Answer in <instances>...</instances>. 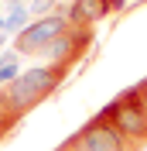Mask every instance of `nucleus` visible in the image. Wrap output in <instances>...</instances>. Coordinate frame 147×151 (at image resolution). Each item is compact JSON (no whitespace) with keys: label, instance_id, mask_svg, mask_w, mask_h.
<instances>
[{"label":"nucleus","instance_id":"4","mask_svg":"<svg viewBox=\"0 0 147 151\" xmlns=\"http://www.w3.org/2000/svg\"><path fill=\"white\" fill-rule=\"evenodd\" d=\"M69 28V17H65V7L58 10V14H48V17H38L31 21L28 28L21 31L17 38H14V52L17 55H45L48 45L55 41L62 31Z\"/></svg>","mask_w":147,"mask_h":151},{"label":"nucleus","instance_id":"15","mask_svg":"<svg viewBox=\"0 0 147 151\" xmlns=\"http://www.w3.org/2000/svg\"><path fill=\"white\" fill-rule=\"evenodd\" d=\"M7 4H10V7H17V4H21V0H7Z\"/></svg>","mask_w":147,"mask_h":151},{"label":"nucleus","instance_id":"14","mask_svg":"<svg viewBox=\"0 0 147 151\" xmlns=\"http://www.w3.org/2000/svg\"><path fill=\"white\" fill-rule=\"evenodd\" d=\"M4 35H7V31H4ZM4 35H0V48H4V41H7V38H4Z\"/></svg>","mask_w":147,"mask_h":151},{"label":"nucleus","instance_id":"11","mask_svg":"<svg viewBox=\"0 0 147 151\" xmlns=\"http://www.w3.org/2000/svg\"><path fill=\"white\" fill-rule=\"evenodd\" d=\"M133 93H137V100H140V106H144V113H147V79H140V83L133 86Z\"/></svg>","mask_w":147,"mask_h":151},{"label":"nucleus","instance_id":"7","mask_svg":"<svg viewBox=\"0 0 147 151\" xmlns=\"http://www.w3.org/2000/svg\"><path fill=\"white\" fill-rule=\"evenodd\" d=\"M17 62H21V55L14 52V48H10V52H0V86H10L21 76Z\"/></svg>","mask_w":147,"mask_h":151},{"label":"nucleus","instance_id":"16","mask_svg":"<svg viewBox=\"0 0 147 151\" xmlns=\"http://www.w3.org/2000/svg\"><path fill=\"white\" fill-rule=\"evenodd\" d=\"M0 35H4V17H0Z\"/></svg>","mask_w":147,"mask_h":151},{"label":"nucleus","instance_id":"12","mask_svg":"<svg viewBox=\"0 0 147 151\" xmlns=\"http://www.w3.org/2000/svg\"><path fill=\"white\" fill-rule=\"evenodd\" d=\"M55 151H79V137H75V134H69V137H65Z\"/></svg>","mask_w":147,"mask_h":151},{"label":"nucleus","instance_id":"17","mask_svg":"<svg viewBox=\"0 0 147 151\" xmlns=\"http://www.w3.org/2000/svg\"><path fill=\"white\" fill-rule=\"evenodd\" d=\"M144 4H147V0H144Z\"/></svg>","mask_w":147,"mask_h":151},{"label":"nucleus","instance_id":"1","mask_svg":"<svg viewBox=\"0 0 147 151\" xmlns=\"http://www.w3.org/2000/svg\"><path fill=\"white\" fill-rule=\"evenodd\" d=\"M65 76H69L65 65H34L28 72H21L10 86H4L0 89V100L10 106V113H17L21 120H24L38 103H45L48 96L58 93V86L65 83Z\"/></svg>","mask_w":147,"mask_h":151},{"label":"nucleus","instance_id":"3","mask_svg":"<svg viewBox=\"0 0 147 151\" xmlns=\"http://www.w3.org/2000/svg\"><path fill=\"white\" fill-rule=\"evenodd\" d=\"M75 137H79V151H140L137 144H130L127 137H123V131H120L103 110L96 113V117H89V120L75 131Z\"/></svg>","mask_w":147,"mask_h":151},{"label":"nucleus","instance_id":"8","mask_svg":"<svg viewBox=\"0 0 147 151\" xmlns=\"http://www.w3.org/2000/svg\"><path fill=\"white\" fill-rule=\"evenodd\" d=\"M28 7H24V4H17V7H10V14L7 17H4V31H7V35H21V31L28 28Z\"/></svg>","mask_w":147,"mask_h":151},{"label":"nucleus","instance_id":"9","mask_svg":"<svg viewBox=\"0 0 147 151\" xmlns=\"http://www.w3.org/2000/svg\"><path fill=\"white\" fill-rule=\"evenodd\" d=\"M17 124H21V117H17V113H10V106L0 100V141H4V137H7Z\"/></svg>","mask_w":147,"mask_h":151},{"label":"nucleus","instance_id":"10","mask_svg":"<svg viewBox=\"0 0 147 151\" xmlns=\"http://www.w3.org/2000/svg\"><path fill=\"white\" fill-rule=\"evenodd\" d=\"M58 0H31L28 14H34V17H48V14H58Z\"/></svg>","mask_w":147,"mask_h":151},{"label":"nucleus","instance_id":"13","mask_svg":"<svg viewBox=\"0 0 147 151\" xmlns=\"http://www.w3.org/2000/svg\"><path fill=\"white\" fill-rule=\"evenodd\" d=\"M106 10L110 14H120V10H127V0H106Z\"/></svg>","mask_w":147,"mask_h":151},{"label":"nucleus","instance_id":"2","mask_svg":"<svg viewBox=\"0 0 147 151\" xmlns=\"http://www.w3.org/2000/svg\"><path fill=\"white\" fill-rule=\"evenodd\" d=\"M103 113L123 131V137H127L130 144L147 148V113H144V106H140V100H137L133 89H127V93H120L116 100H110V103L103 106Z\"/></svg>","mask_w":147,"mask_h":151},{"label":"nucleus","instance_id":"5","mask_svg":"<svg viewBox=\"0 0 147 151\" xmlns=\"http://www.w3.org/2000/svg\"><path fill=\"white\" fill-rule=\"evenodd\" d=\"M92 41H96V28H75V24H69V28H65L51 45H48L45 58H48V65H65V69H72L75 62H82V58L89 55Z\"/></svg>","mask_w":147,"mask_h":151},{"label":"nucleus","instance_id":"6","mask_svg":"<svg viewBox=\"0 0 147 151\" xmlns=\"http://www.w3.org/2000/svg\"><path fill=\"white\" fill-rule=\"evenodd\" d=\"M65 17L75 28H96L103 17H110V10H106V0H72L65 7Z\"/></svg>","mask_w":147,"mask_h":151}]
</instances>
